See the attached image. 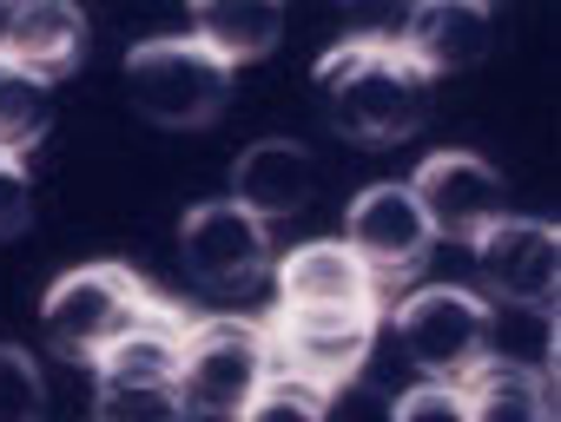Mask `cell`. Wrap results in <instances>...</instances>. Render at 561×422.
<instances>
[{
	"mask_svg": "<svg viewBox=\"0 0 561 422\" xmlns=\"http://www.w3.org/2000/svg\"><path fill=\"white\" fill-rule=\"evenodd\" d=\"M318 86L331 99V126L364 145H397L403 132H416L430 99V80L397 40H344L337 54H324Z\"/></svg>",
	"mask_w": 561,
	"mask_h": 422,
	"instance_id": "1",
	"label": "cell"
},
{
	"mask_svg": "<svg viewBox=\"0 0 561 422\" xmlns=\"http://www.w3.org/2000/svg\"><path fill=\"white\" fill-rule=\"evenodd\" d=\"M277 376L271 337L244 317H185L179 324V402L192 422H238V409Z\"/></svg>",
	"mask_w": 561,
	"mask_h": 422,
	"instance_id": "2",
	"label": "cell"
},
{
	"mask_svg": "<svg viewBox=\"0 0 561 422\" xmlns=\"http://www.w3.org/2000/svg\"><path fill=\"white\" fill-rule=\"evenodd\" d=\"M165 310H172V304H159L126 265H80V271H67V278L47 291L41 324H47V337H54L60 356L93 363L100 350H113L119 337H133L139 324H152V317H165Z\"/></svg>",
	"mask_w": 561,
	"mask_h": 422,
	"instance_id": "3",
	"label": "cell"
},
{
	"mask_svg": "<svg viewBox=\"0 0 561 422\" xmlns=\"http://www.w3.org/2000/svg\"><path fill=\"white\" fill-rule=\"evenodd\" d=\"M126 99L152 119V126H172V132H192V126H211L231 99V67L179 34V40H139L126 54Z\"/></svg>",
	"mask_w": 561,
	"mask_h": 422,
	"instance_id": "4",
	"label": "cell"
},
{
	"mask_svg": "<svg viewBox=\"0 0 561 422\" xmlns=\"http://www.w3.org/2000/svg\"><path fill=\"white\" fill-rule=\"evenodd\" d=\"M397 343L423 370V383H469L489 363V304L456 284L416 291L397 310Z\"/></svg>",
	"mask_w": 561,
	"mask_h": 422,
	"instance_id": "5",
	"label": "cell"
},
{
	"mask_svg": "<svg viewBox=\"0 0 561 422\" xmlns=\"http://www.w3.org/2000/svg\"><path fill=\"white\" fill-rule=\"evenodd\" d=\"M264 337H271V363L285 376L331 389V383L364 376L377 350V310H277Z\"/></svg>",
	"mask_w": 561,
	"mask_h": 422,
	"instance_id": "6",
	"label": "cell"
},
{
	"mask_svg": "<svg viewBox=\"0 0 561 422\" xmlns=\"http://www.w3.org/2000/svg\"><path fill=\"white\" fill-rule=\"evenodd\" d=\"M179 265H185L205 291H244V284H257L264 265H271V225L251 219V211L231 204V198L192 204L185 225H179Z\"/></svg>",
	"mask_w": 561,
	"mask_h": 422,
	"instance_id": "7",
	"label": "cell"
},
{
	"mask_svg": "<svg viewBox=\"0 0 561 422\" xmlns=\"http://www.w3.org/2000/svg\"><path fill=\"white\" fill-rule=\"evenodd\" d=\"M410 191H416L423 219H430V238L476 245L482 232H495L508 219V191H502L495 165L476 159V152H436V159H423V172H416Z\"/></svg>",
	"mask_w": 561,
	"mask_h": 422,
	"instance_id": "8",
	"label": "cell"
},
{
	"mask_svg": "<svg viewBox=\"0 0 561 422\" xmlns=\"http://www.w3.org/2000/svg\"><path fill=\"white\" fill-rule=\"evenodd\" d=\"M482 278L495 297H508L515 310H548L561 291V238L541 219H502L495 232L476 238Z\"/></svg>",
	"mask_w": 561,
	"mask_h": 422,
	"instance_id": "9",
	"label": "cell"
},
{
	"mask_svg": "<svg viewBox=\"0 0 561 422\" xmlns=\"http://www.w3.org/2000/svg\"><path fill=\"white\" fill-rule=\"evenodd\" d=\"M344 245L377 271V284H390L410 265H423V251L436 238H430V219H423L410 185H370V191L351 198V238Z\"/></svg>",
	"mask_w": 561,
	"mask_h": 422,
	"instance_id": "10",
	"label": "cell"
},
{
	"mask_svg": "<svg viewBox=\"0 0 561 422\" xmlns=\"http://www.w3.org/2000/svg\"><path fill=\"white\" fill-rule=\"evenodd\" d=\"M383 284L351 245H298L277 265V310H377Z\"/></svg>",
	"mask_w": 561,
	"mask_h": 422,
	"instance_id": "11",
	"label": "cell"
},
{
	"mask_svg": "<svg viewBox=\"0 0 561 422\" xmlns=\"http://www.w3.org/2000/svg\"><path fill=\"white\" fill-rule=\"evenodd\" d=\"M318 191V165L298 139H257L238 172H231V204H244L251 219H291V211H305Z\"/></svg>",
	"mask_w": 561,
	"mask_h": 422,
	"instance_id": "12",
	"label": "cell"
},
{
	"mask_svg": "<svg viewBox=\"0 0 561 422\" xmlns=\"http://www.w3.org/2000/svg\"><path fill=\"white\" fill-rule=\"evenodd\" d=\"M0 54L14 67H27L41 86H54V80H67L80 67L87 21H80V8H67V0H27V8H14L0 21Z\"/></svg>",
	"mask_w": 561,
	"mask_h": 422,
	"instance_id": "13",
	"label": "cell"
},
{
	"mask_svg": "<svg viewBox=\"0 0 561 422\" xmlns=\"http://www.w3.org/2000/svg\"><path fill=\"white\" fill-rule=\"evenodd\" d=\"M489 40H495V21L482 8H469V0H430V8L410 14L397 47L416 60L423 80H436V73H469L489 54Z\"/></svg>",
	"mask_w": 561,
	"mask_h": 422,
	"instance_id": "14",
	"label": "cell"
},
{
	"mask_svg": "<svg viewBox=\"0 0 561 422\" xmlns=\"http://www.w3.org/2000/svg\"><path fill=\"white\" fill-rule=\"evenodd\" d=\"M192 40H205L225 67L264 60L285 40V8L277 0H205L198 21H192Z\"/></svg>",
	"mask_w": 561,
	"mask_h": 422,
	"instance_id": "15",
	"label": "cell"
},
{
	"mask_svg": "<svg viewBox=\"0 0 561 422\" xmlns=\"http://www.w3.org/2000/svg\"><path fill=\"white\" fill-rule=\"evenodd\" d=\"M469 422H554V396L541 383V370H515V363H482L469 383Z\"/></svg>",
	"mask_w": 561,
	"mask_h": 422,
	"instance_id": "16",
	"label": "cell"
},
{
	"mask_svg": "<svg viewBox=\"0 0 561 422\" xmlns=\"http://www.w3.org/2000/svg\"><path fill=\"white\" fill-rule=\"evenodd\" d=\"M41 132H47V86L0 54V152L21 159Z\"/></svg>",
	"mask_w": 561,
	"mask_h": 422,
	"instance_id": "17",
	"label": "cell"
},
{
	"mask_svg": "<svg viewBox=\"0 0 561 422\" xmlns=\"http://www.w3.org/2000/svg\"><path fill=\"white\" fill-rule=\"evenodd\" d=\"M238 422H324V389L305 383V376H285V370H277V376L238 409Z\"/></svg>",
	"mask_w": 561,
	"mask_h": 422,
	"instance_id": "18",
	"label": "cell"
},
{
	"mask_svg": "<svg viewBox=\"0 0 561 422\" xmlns=\"http://www.w3.org/2000/svg\"><path fill=\"white\" fill-rule=\"evenodd\" d=\"M100 422H185L172 383H100Z\"/></svg>",
	"mask_w": 561,
	"mask_h": 422,
	"instance_id": "19",
	"label": "cell"
},
{
	"mask_svg": "<svg viewBox=\"0 0 561 422\" xmlns=\"http://www.w3.org/2000/svg\"><path fill=\"white\" fill-rule=\"evenodd\" d=\"M47 415V383L27 350L0 343V422H41Z\"/></svg>",
	"mask_w": 561,
	"mask_h": 422,
	"instance_id": "20",
	"label": "cell"
},
{
	"mask_svg": "<svg viewBox=\"0 0 561 422\" xmlns=\"http://www.w3.org/2000/svg\"><path fill=\"white\" fill-rule=\"evenodd\" d=\"M390 422H469L462 383H416L390 402Z\"/></svg>",
	"mask_w": 561,
	"mask_h": 422,
	"instance_id": "21",
	"label": "cell"
},
{
	"mask_svg": "<svg viewBox=\"0 0 561 422\" xmlns=\"http://www.w3.org/2000/svg\"><path fill=\"white\" fill-rule=\"evenodd\" d=\"M324 422H390V396H377L364 376L324 389Z\"/></svg>",
	"mask_w": 561,
	"mask_h": 422,
	"instance_id": "22",
	"label": "cell"
},
{
	"mask_svg": "<svg viewBox=\"0 0 561 422\" xmlns=\"http://www.w3.org/2000/svg\"><path fill=\"white\" fill-rule=\"evenodd\" d=\"M27 219H34V178H27L21 159L0 152V238L27 232Z\"/></svg>",
	"mask_w": 561,
	"mask_h": 422,
	"instance_id": "23",
	"label": "cell"
}]
</instances>
